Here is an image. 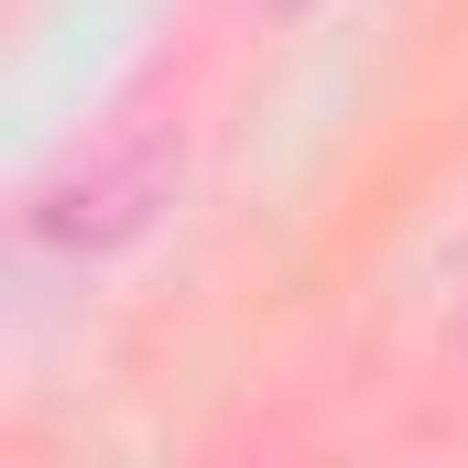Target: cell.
I'll return each mask as SVG.
<instances>
[{
	"label": "cell",
	"instance_id": "obj_1",
	"mask_svg": "<svg viewBox=\"0 0 468 468\" xmlns=\"http://www.w3.org/2000/svg\"><path fill=\"white\" fill-rule=\"evenodd\" d=\"M164 186H175V142L142 131L131 153L88 164V175H66V186H44V197H33V239H55V250H110V239L153 229Z\"/></svg>",
	"mask_w": 468,
	"mask_h": 468
}]
</instances>
